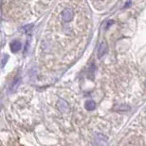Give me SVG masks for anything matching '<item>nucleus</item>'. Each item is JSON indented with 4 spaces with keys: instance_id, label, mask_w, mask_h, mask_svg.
Here are the masks:
<instances>
[{
    "instance_id": "obj_1",
    "label": "nucleus",
    "mask_w": 146,
    "mask_h": 146,
    "mask_svg": "<svg viewBox=\"0 0 146 146\" xmlns=\"http://www.w3.org/2000/svg\"><path fill=\"white\" fill-rule=\"evenodd\" d=\"M10 48H11V50L13 51V53H16V52H18L20 49H21L22 44L18 40H14L10 44Z\"/></svg>"
},
{
    "instance_id": "obj_2",
    "label": "nucleus",
    "mask_w": 146,
    "mask_h": 146,
    "mask_svg": "<svg viewBox=\"0 0 146 146\" xmlns=\"http://www.w3.org/2000/svg\"><path fill=\"white\" fill-rule=\"evenodd\" d=\"M107 52V45L106 42H102L98 49V58H102Z\"/></svg>"
},
{
    "instance_id": "obj_3",
    "label": "nucleus",
    "mask_w": 146,
    "mask_h": 146,
    "mask_svg": "<svg viewBox=\"0 0 146 146\" xmlns=\"http://www.w3.org/2000/svg\"><path fill=\"white\" fill-rule=\"evenodd\" d=\"M84 107H86V110H94L95 107H96V104L94 101L92 100H88L86 102V104H84Z\"/></svg>"
},
{
    "instance_id": "obj_4",
    "label": "nucleus",
    "mask_w": 146,
    "mask_h": 146,
    "mask_svg": "<svg viewBox=\"0 0 146 146\" xmlns=\"http://www.w3.org/2000/svg\"><path fill=\"white\" fill-rule=\"evenodd\" d=\"M58 106H60V109L62 110V111H66V110H68V104H66L65 101L61 100L59 102V104H58Z\"/></svg>"
},
{
    "instance_id": "obj_5",
    "label": "nucleus",
    "mask_w": 146,
    "mask_h": 146,
    "mask_svg": "<svg viewBox=\"0 0 146 146\" xmlns=\"http://www.w3.org/2000/svg\"><path fill=\"white\" fill-rule=\"evenodd\" d=\"M8 59H9L8 55H6V54L3 55V58H2V68H4V66L6 65V62L8 61Z\"/></svg>"
}]
</instances>
